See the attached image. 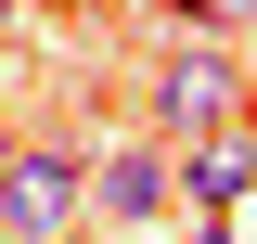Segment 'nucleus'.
<instances>
[{"mask_svg":"<svg viewBox=\"0 0 257 244\" xmlns=\"http://www.w3.org/2000/svg\"><path fill=\"white\" fill-rule=\"evenodd\" d=\"M167 167H180L193 206H244L257 193V116L244 129H206V142H167Z\"/></svg>","mask_w":257,"mask_h":244,"instance_id":"nucleus-4","label":"nucleus"},{"mask_svg":"<svg viewBox=\"0 0 257 244\" xmlns=\"http://www.w3.org/2000/svg\"><path fill=\"white\" fill-rule=\"evenodd\" d=\"M0 77H13V64H0Z\"/></svg>","mask_w":257,"mask_h":244,"instance_id":"nucleus-9","label":"nucleus"},{"mask_svg":"<svg viewBox=\"0 0 257 244\" xmlns=\"http://www.w3.org/2000/svg\"><path fill=\"white\" fill-rule=\"evenodd\" d=\"M0 167H13V129H0Z\"/></svg>","mask_w":257,"mask_h":244,"instance_id":"nucleus-7","label":"nucleus"},{"mask_svg":"<svg viewBox=\"0 0 257 244\" xmlns=\"http://www.w3.org/2000/svg\"><path fill=\"white\" fill-rule=\"evenodd\" d=\"M167 193H180L167 142H116V154H90V180H77V218H90V231H116V244H142V231L167 218Z\"/></svg>","mask_w":257,"mask_h":244,"instance_id":"nucleus-2","label":"nucleus"},{"mask_svg":"<svg viewBox=\"0 0 257 244\" xmlns=\"http://www.w3.org/2000/svg\"><path fill=\"white\" fill-rule=\"evenodd\" d=\"M77 180H90V154L13 142V167H0V231H13V244H52L64 218H77Z\"/></svg>","mask_w":257,"mask_h":244,"instance_id":"nucleus-3","label":"nucleus"},{"mask_svg":"<svg viewBox=\"0 0 257 244\" xmlns=\"http://www.w3.org/2000/svg\"><path fill=\"white\" fill-rule=\"evenodd\" d=\"M193 244H231V231H193Z\"/></svg>","mask_w":257,"mask_h":244,"instance_id":"nucleus-8","label":"nucleus"},{"mask_svg":"<svg viewBox=\"0 0 257 244\" xmlns=\"http://www.w3.org/2000/svg\"><path fill=\"white\" fill-rule=\"evenodd\" d=\"M257 116V77L231 64V39H180L155 64V142H206V129H244Z\"/></svg>","mask_w":257,"mask_h":244,"instance_id":"nucleus-1","label":"nucleus"},{"mask_svg":"<svg viewBox=\"0 0 257 244\" xmlns=\"http://www.w3.org/2000/svg\"><path fill=\"white\" fill-rule=\"evenodd\" d=\"M13 13H26V0H0V39H13Z\"/></svg>","mask_w":257,"mask_h":244,"instance_id":"nucleus-6","label":"nucleus"},{"mask_svg":"<svg viewBox=\"0 0 257 244\" xmlns=\"http://www.w3.org/2000/svg\"><path fill=\"white\" fill-rule=\"evenodd\" d=\"M167 26H193V39H244L257 26V0H155Z\"/></svg>","mask_w":257,"mask_h":244,"instance_id":"nucleus-5","label":"nucleus"}]
</instances>
